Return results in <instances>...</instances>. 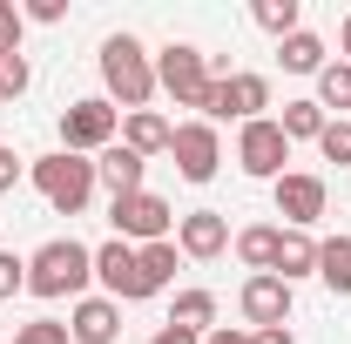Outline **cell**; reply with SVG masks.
<instances>
[{"label":"cell","instance_id":"1","mask_svg":"<svg viewBox=\"0 0 351 344\" xmlns=\"http://www.w3.org/2000/svg\"><path fill=\"white\" fill-rule=\"evenodd\" d=\"M101 82H108V101H122V115H142L149 95H156V61L135 34H108L101 41Z\"/></svg>","mask_w":351,"mask_h":344},{"label":"cell","instance_id":"2","mask_svg":"<svg viewBox=\"0 0 351 344\" xmlns=\"http://www.w3.org/2000/svg\"><path fill=\"white\" fill-rule=\"evenodd\" d=\"M88 277H95V250L75 243V236H54L27 257V291L34 297H82Z\"/></svg>","mask_w":351,"mask_h":344},{"label":"cell","instance_id":"3","mask_svg":"<svg viewBox=\"0 0 351 344\" xmlns=\"http://www.w3.org/2000/svg\"><path fill=\"white\" fill-rule=\"evenodd\" d=\"M34 189L47 196V210L82 216L88 196H95V162H88V156H68V149H54V156L34 162Z\"/></svg>","mask_w":351,"mask_h":344},{"label":"cell","instance_id":"4","mask_svg":"<svg viewBox=\"0 0 351 344\" xmlns=\"http://www.w3.org/2000/svg\"><path fill=\"white\" fill-rule=\"evenodd\" d=\"M115 129H122V108L108 95H88V101H68L61 108V149L68 156H101L115 142Z\"/></svg>","mask_w":351,"mask_h":344},{"label":"cell","instance_id":"5","mask_svg":"<svg viewBox=\"0 0 351 344\" xmlns=\"http://www.w3.org/2000/svg\"><path fill=\"white\" fill-rule=\"evenodd\" d=\"M210 54L203 47H189V41H169L162 54H156V88H169L182 108H203L210 101Z\"/></svg>","mask_w":351,"mask_h":344},{"label":"cell","instance_id":"6","mask_svg":"<svg viewBox=\"0 0 351 344\" xmlns=\"http://www.w3.org/2000/svg\"><path fill=\"white\" fill-rule=\"evenodd\" d=\"M108 223H115V236L122 243H169V230H176V210L156 196V189H135V196H115V210H108Z\"/></svg>","mask_w":351,"mask_h":344},{"label":"cell","instance_id":"7","mask_svg":"<svg viewBox=\"0 0 351 344\" xmlns=\"http://www.w3.org/2000/svg\"><path fill=\"white\" fill-rule=\"evenodd\" d=\"M263 108H270V82H263V75H223V82H210L203 122H223V115H237V122H263Z\"/></svg>","mask_w":351,"mask_h":344},{"label":"cell","instance_id":"8","mask_svg":"<svg viewBox=\"0 0 351 344\" xmlns=\"http://www.w3.org/2000/svg\"><path fill=\"white\" fill-rule=\"evenodd\" d=\"M237 162H243V175H263V182H277L284 175V162H291V142H284V129L263 115V122H243V135H237Z\"/></svg>","mask_w":351,"mask_h":344},{"label":"cell","instance_id":"9","mask_svg":"<svg viewBox=\"0 0 351 344\" xmlns=\"http://www.w3.org/2000/svg\"><path fill=\"white\" fill-rule=\"evenodd\" d=\"M270 189H277V216H284L291 230H311V223L324 216V203H331L324 175H311V169H284Z\"/></svg>","mask_w":351,"mask_h":344},{"label":"cell","instance_id":"10","mask_svg":"<svg viewBox=\"0 0 351 344\" xmlns=\"http://www.w3.org/2000/svg\"><path fill=\"white\" fill-rule=\"evenodd\" d=\"M169 156H176V169H182V182H210L217 162H223L217 122H182V129L169 135Z\"/></svg>","mask_w":351,"mask_h":344},{"label":"cell","instance_id":"11","mask_svg":"<svg viewBox=\"0 0 351 344\" xmlns=\"http://www.w3.org/2000/svg\"><path fill=\"white\" fill-rule=\"evenodd\" d=\"M95 277L108 284L115 304H142V297H149V284H142V270H135V243H122V236L95 250Z\"/></svg>","mask_w":351,"mask_h":344},{"label":"cell","instance_id":"12","mask_svg":"<svg viewBox=\"0 0 351 344\" xmlns=\"http://www.w3.org/2000/svg\"><path fill=\"white\" fill-rule=\"evenodd\" d=\"M176 250H182V257H196V263L223 257V250H230V216H223V210L182 216V223H176Z\"/></svg>","mask_w":351,"mask_h":344},{"label":"cell","instance_id":"13","mask_svg":"<svg viewBox=\"0 0 351 344\" xmlns=\"http://www.w3.org/2000/svg\"><path fill=\"white\" fill-rule=\"evenodd\" d=\"M237 304H243V317H250L257 331H270V324H284V317H291V284L263 270V277L243 284V297H237Z\"/></svg>","mask_w":351,"mask_h":344},{"label":"cell","instance_id":"14","mask_svg":"<svg viewBox=\"0 0 351 344\" xmlns=\"http://www.w3.org/2000/svg\"><path fill=\"white\" fill-rule=\"evenodd\" d=\"M68 338L75 344H115L122 338V304L115 297H82L68 317Z\"/></svg>","mask_w":351,"mask_h":344},{"label":"cell","instance_id":"15","mask_svg":"<svg viewBox=\"0 0 351 344\" xmlns=\"http://www.w3.org/2000/svg\"><path fill=\"white\" fill-rule=\"evenodd\" d=\"M95 175H101L115 196H135V189H142V175H149V162H142L135 149H122V142H108V149L95 156Z\"/></svg>","mask_w":351,"mask_h":344},{"label":"cell","instance_id":"16","mask_svg":"<svg viewBox=\"0 0 351 344\" xmlns=\"http://www.w3.org/2000/svg\"><path fill=\"white\" fill-rule=\"evenodd\" d=\"M270 277H284V284L317 277V243H311L304 230H284V236H277V263H270Z\"/></svg>","mask_w":351,"mask_h":344},{"label":"cell","instance_id":"17","mask_svg":"<svg viewBox=\"0 0 351 344\" xmlns=\"http://www.w3.org/2000/svg\"><path fill=\"white\" fill-rule=\"evenodd\" d=\"M169 135H176V129L156 115V108H142V115H122V149H135L142 162H149V156H162V149H169Z\"/></svg>","mask_w":351,"mask_h":344},{"label":"cell","instance_id":"18","mask_svg":"<svg viewBox=\"0 0 351 344\" xmlns=\"http://www.w3.org/2000/svg\"><path fill=\"white\" fill-rule=\"evenodd\" d=\"M169 324H182V331H217V291H176V310H169Z\"/></svg>","mask_w":351,"mask_h":344},{"label":"cell","instance_id":"19","mask_svg":"<svg viewBox=\"0 0 351 344\" xmlns=\"http://www.w3.org/2000/svg\"><path fill=\"white\" fill-rule=\"evenodd\" d=\"M277 236H284V230H270V223H250V230H237V257L250 263V277H263V270L277 263Z\"/></svg>","mask_w":351,"mask_h":344},{"label":"cell","instance_id":"20","mask_svg":"<svg viewBox=\"0 0 351 344\" xmlns=\"http://www.w3.org/2000/svg\"><path fill=\"white\" fill-rule=\"evenodd\" d=\"M324 122H331V115H324L317 101H284V115H277L284 142H317V135H324Z\"/></svg>","mask_w":351,"mask_h":344},{"label":"cell","instance_id":"21","mask_svg":"<svg viewBox=\"0 0 351 344\" xmlns=\"http://www.w3.org/2000/svg\"><path fill=\"white\" fill-rule=\"evenodd\" d=\"M317 277H324L338 297H351V236H331V243H317Z\"/></svg>","mask_w":351,"mask_h":344},{"label":"cell","instance_id":"22","mask_svg":"<svg viewBox=\"0 0 351 344\" xmlns=\"http://www.w3.org/2000/svg\"><path fill=\"white\" fill-rule=\"evenodd\" d=\"M135 270H142V284H149V297H156L176 277V243H142V250H135Z\"/></svg>","mask_w":351,"mask_h":344},{"label":"cell","instance_id":"23","mask_svg":"<svg viewBox=\"0 0 351 344\" xmlns=\"http://www.w3.org/2000/svg\"><path fill=\"white\" fill-rule=\"evenodd\" d=\"M277 54H284V68H291V75H324V41H317V34H304V27L277 47Z\"/></svg>","mask_w":351,"mask_h":344},{"label":"cell","instance_id":"24","mask_svg":"<svg viewBox=\"0 0 351 344\" xmlns=\"http://www.w3.org/2000/svg\"><path fill=\"white\" fill-rule=\"evenodd\" d=\"M317 108H351V61H324V75H317Z\"/></svg>","mask_w":351,"mask_h":344},{"label":"cell","instance_id":"25","mask_svg":"<svg viewBox=\"0 0 351 344\" xmlns=\"http://www.w3.org/2000/svg\"><path fill=\"white\" fill-rule=\"evenodd\" d=\"M250 14H257L263 34H277V41H291V34H298V0H257Z\"/></svg>","mask_w":351,"mask_h":344},{"label":"cell","instance_id":"26","mask_svg":"<svg viewBox=\"0 0 351 344\" xmlns=\"http://www.w3.org/2000/svg\"><path fill=\"white\" fill-rule=\"evenodd\" d=\"M317 156H324V162H338V169H351V122H345V115H338V122H324Z\"/></svg>","mask_w":351,"mask_h":344},{"label":"cell","instance_id":"27","mask_svg":"<svg viewBox=\"0 0 351 344\" xmlns=\"http://www.w3.org/2000/svg\"><path fill=\"white\" fill-rule=\"evenodd\" d=\"M14 344H68V324H54V317H34V324H21Z\"/></svg>","mask_w":351,"mask_h":344},{"label":"cell","instance_id":"28","mask_svg":"<svg viewBox=\"0 0 351 344\" xmlns=\"http://www.w3.org/2000/svg\"><path fill=\"white\" fill-rule=\"evenodd\" d=\"M14 291H27V263L14 257V250H0V304L14 297Z\"/></svg>","mask_w":351,"mask_h":344},{"label":"cell","instance_id":"29","mask_svg":"<svg viewBox=\"0 0 351 344\" xmlns=\"http://www.w3.org/2000/svg\"><path fill=\"white\" fill-rule=\"evenodd\" d=\"M0 54H21V7L0 0Z\"/></svg>","mask_w":351,"mask_h":344},{"label":"cell","instance_id":"30","mask_svg":"<svg viewBox=\"0 0 351 344\" xmlns=\"http://www.w3.org/2000/svg\"><path fill=\"white\" fill-rule=\"evenodd\" d=\"M21 88H27V61H21V54H0V95L14 101Z\"/></svg>","mask_w":351,"mask_h":344},{"label":"cell","instance_id":"31","mask_svg":"<svg viewBox=\"0 0 351 344\" xmlns=\"http://www.w3.org/2000/svg\"><path fill=\"white\" fill-rule=\"evenodd\" d=\"M68 14V0H27V21H41V27H54Z\"/></svg>","mask_w":351,"mask_h":344},{"label":"cell","instance_id":"32","mask_svg":"<svg viewBox=\"0 0 351 344\" xmlns=\"http://www.w3.org/2000/svg\"><path fill=\"white\" fill-rule=\"evenodd\" d=\"M203 344H257V331H237V324H217Z\"/></svg>","mask_w":351,"mask_h":344},{"label":"cell","instance_id":"33","mask_svg":"<svg viewBox=\"0 0 351 344\" xmlns=\"http://www.w3.org/2000/svg\"><path fill=\"white\" fill-rule=\"evenodd\" d=\"M149 344H203V338H196V331H182V324H162Z\"/></svg>","mask_w":351,"mask_h":344},{"label":"cell","instance_id":"34","mask_svg":"<svg viewBox=\"0 0 351 344\" xmlns=\"http://www.w3.org/2000/svg\"><path fill=\"white\" fill-rule=\"evenodd\" d=\"M14 182H21V162H14V149H0V196H7Z\"/></svg>","mask_w":351,"mask_h":344},{"label":"cell","instance_id":"35","mask_svg":"<svg viewBox=\"0 0 351 344\" xmlns=\"http://www.w3.org/2000/svg\"><path fill=\"white\" fill-rule=\"evenodd\" d=\"M257 344H298V338H291L284 324H270V331H257Z\"/></svg>","mask_w":351,"mask_h":344},{"label":"cell","instance_id":"36","mask_svg":"<svg viewBox=\"0 0 351 344\" xmlns=\"http://www.w3.org/2000/svg\"><path fill=\"white\" fill-rule=\"evenodd\" d=\"M345 61H351V14H345Z\"/></svg>","mask_w":351,"mask_h":344},{"label":"cell","instance_id":"37","mask_svg":"<svg viewBox=\"0 0 351 344\" xmlns=\"http://www.w3.org/2000/svg\"><path fill=\"white\" fill-rule=\"evenodd\" d=\"M0 101H7V95H0Z\"/></svg>","mask_w":351,"mask_h":344}]
</instances>
